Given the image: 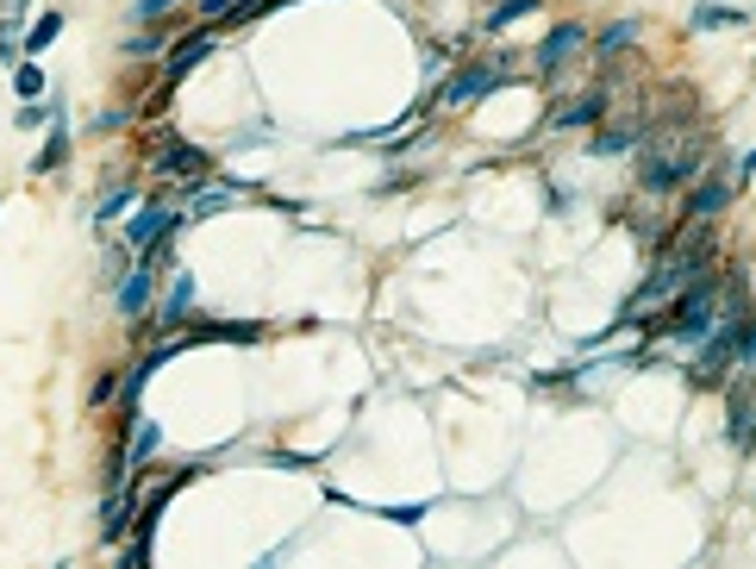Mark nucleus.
Wrapping results in <instances>:
<instances>
[{"instance_id": "f03ea898", "label": "nucleus", "mask_w": 756, "mask_h": 569, "mask_svg": "<svg viewBox=\"0 0 756 569\" xmlns=\"http://www.w3.org/2000/svg\"><path fill=\"white\" fill-rule=\"evenodd\" d=\"M713 319H719V282H713V270H706V275H694L676 300H662L657 319H638V326L644 332H657V338H669L676 351H694L700 338L713 332Z\"/></svg>"}, {"instance_id": "7ed1b4c3", "label": "nucleus", "mask_w": 756, "mask_h": 569, "mask_svg": "<svg viewBox=\"0 0 756 569\" xmlns=\"http://www.w3.org/2000/svg\"><path fill=\"white\" fill-rule=\"evenodd\" d=\"M588 39H594V32H588L582 20H557L538 39V51H532V69H538L544 81H562V76H569V63L588 51Z\"/></svg>"}, {"instance_id": "4be33fe9", "label": "nucleus", "mask_w": 756, "mask_h": 569, "mask_svg": "<svg viewBox=\"0 0 756 569\" xmlns=\"http://www.w3.org/2000/svg\"><path fill=\"white\" fill-rule=\"evenodd\" d=\"M182 7H188V0H132V20L138 25H163L169 13H182Z\"/></svg>"}, {"instance_id": "c756f323", "label": "nucleus", "mask_w": 756, "mask_h": 569, "mask_svg": "<svg viewBox=\"0 0 756 569\" xmlns=\"http://www.w3.org/2000/svg\"><path fill=\"white\" fill-rule=\"evenodd\" d=\"M750 176H756V151L744 157V169H737V182H750Z\"/></svg>"}, {"instance_id": "412c9836", "label": "nucleus", "mask_w": 756, "mask_h": 569, "mask_svg": "<svg viewBox=\"0 0 756 569\" xmlns=\"http://www.w3.org/2000/svg\"><path fill=\"white\" fill-rule=\"evenodd\" d=\"M525 13H538V0H501V7H494V13L482 20V32H506V25L525 20Z\"/></svg>"}, {"instance_id": "1a4fd4ad", "label": "nucleus", "mask_w": 756, "mask_h": 569, "mask_svg": "<svg viewBox=\"0 0 756 569\" xmlns=\"http://www.w3.org/2000/svg\"><path fill=\"white\" fill-rule=\"evenodd\" d=\"M195 295H200V288H195V270H175V275H169V295L151 307V332H156V338H175V332H182V319L195 314Z\"/></svg>"}, {"instance_id": "ddd939ff", "label": "nucleus", "mask_w": 756, "mask_h": 569, "mask_svg": "<svg viewBox=\"0 0 756 569\" xmlns=\"http://www.w3.org/2000/svg\"><path fill=\"white\" fill-rule=\"evenodd\" d=\"M601 113H606V95H601V88L569 95V100H557V113H550V132H582V125H594Z\"/></svg>"}, {"instance_id": "b1692460", "label": "nucleus", "mask_w": 756, "mask_h": 569, "mask_svg": "<svg viewBox=\"0 0 756 569\" xmlns=\"http://www.w3.org/2000/svg\"><path fill=\"white\" fill-rule=\"evenodd\" d=\"M119 51H125V57H156V51H163V39H156V25H144V32H125V39H119Z\"/></svg>"}, {"instance_id": "39448f33", "label": "nucleus", "mask_w": 756, "mask_h": 569, "mask_svg": "<svg viewBox=\"0 0 756 569\" xmlns=\"http://www.w3.org/2000/svg\"><path fill=\"white\" fill-rule=\"evenodd\" d=\"M151 176H163V182H207L213 176V157H207L200 144H188V138L163 132V144H156V157H151Z\"/></svg>"}, {"instance_id": "9b49d317", "label": "nucleus", "mask_w": 756, "mask_h": 569, "mask_svg": "<svg viewBox=\"0 0 756 569\" xmlns=\"http://www.w3.org/2000/svg\"><path fill=\"white\" fill-rule=\"evenodd\" d=\"M244 195H251V182H244V176H207L195 195L182 200V207L200 219V214H219V207H232V200H244Z\"/></svg>"}, {"instance_id": "4468645a", "label": "nucleus", "mask_w": 756, "mask_h": 569, "mask_svg": "<svg viewBox=\"0 0 756 569\" xmlns=\"http://www.w3.org/2000/svg\"><path fill=\"white\" fill-rule=\"evenodd\" d=\"M57 113H51V138H44V151L32 157V176H57L63 163H69V119H63V100H51Z\"/></svg>"}, {"instance_id": "c85d7f7f", "label": "nucleus", "mask_w": 756, "mask_h": 569, "mask_svg": "<svg viewBox=\"0 0 756 569\" xmlns=\"http://www.w3.org/2000/svg\"><path fill=\"white\" fill-rule=\"evenodd\" d=\"M95 125H100V132H119V125H132V113H125V107H113V113H100Z\"/></svg>"}, {"instance_id": "a211bd4d", "label": "nucleus", "mask_w": 756, "mask_h": 569, "mask_svg": "<svg viewBox=\"0 0 756 569\" xmlns=\"http://www.w3.org/2000/svg\"><path fill=\"white\" fill-rule=\"evenodd\" d=\"M57 39H63V13H39V25L25 32V57H44Z\"/></svg>"}, {"instance_id": "f3484780", "label": "nucleus", "mask_w": 756, "mask_h": 569, "mask_svg": "<svg viewBox=\"0 0 756 569\" xmlns=\"http://www.w3.org/2000/svg\"><path fill=\"white\" fill-rule=\"evenodd\" d=\"M638 32H644L638 20H613V25H606V32H594V39H588V44H594L601 57H613V51H625V44H638Z\"/></svg>"}, {"instance_id": "393cba45", "label": "nucleus", "mask_w": 756, "mask_h": 569, "mask_svg": "<svg viewBox=\"0 0 756 569\" xmlns=\"http://www.w3.org/2000/svg\"><path fill=\"white\" fill-rule=\"evenodd\" d=\"M732 375H756V314L744 319V338H737V370Z\"/></svg>"}, {"instance_id": "0eeeda50", "label": "nucleus", "mask_w": 756, "mask_h": 569, "mask_svg": "<svg viewBox=\"0 0 756 569\" xmlns=\"http://www.w3.org/2000/svg\"><path fill=\"white\" fill-rule=\"evenodd\" d=\"M501 81H513L501 69V63H482V57H469V63H457V76L445 81V107H469V100H482V95H494V88H501Z\"/></svg>"}, {"instance_id": "9d476101", "label": "nucleus", "mask_w": 756, "mask_h": 569, "mask_svg": "<svg viewBox=\"0 0 756 569\" xmlns=\"http://www.w3.org/2000/svg\"><path fill=\"white\" fill-rule=\"evenodd\" d=\"M213 44H219V25H213V20H200L188 39H175L169 51H163V81H182L188 69H200V63L213 57Z\"/></svg>"}, {"instance_id": "aec40b11", "label": "nucleus", "mask_w": 756, "mask_h": 569, "mask_svg": "<svg viewBox=\"0 0 756 569\" xmlns=\"http://www.w3.org/2000/svg\"><path fill=\"white\" fill-rule=\"evenodd\" d=\"M638 144H644V125H613V132L594 138V151H601V157H620V151H638Z\"/></svg>"}, {"instance_id": "f8f14e48", "label": "nucleus", "mask_w": 756, "mask_h": 569, "mask_svg": "<svg viewBox=\"0 0 756 569\" xmlns=\"http://www.w3.org/2000/svg\"><path fill=\"white\" fill-rule=\"evenodd\" d=\"M725 207H732V182H700L694 195L681 200V226H713L719 214H725Z\"/></svg>"}, {"instance_id": "a878e982", "label": "nucleus", "mask_w": 756, "mask_h": 569, "mask_svg": "<svg viewBox=\"0 0 756 569\" xmlns=\"http://www.w3.org/2000/svg\"><path fill=\"white\" fill-rule=\"evenodd\" d=\"M51 113H57L51 100H25V107H20V119H13V125H20V132H39V125H51Z\"/></svg>"}, {"instance_id": "6ab92c4d", "label": "nucleus", "mask_w": 756, "mask_h": 569, "mask_svg": "<svg viewBox=\"0 0 756 569\" xmlns=\"http://www.w3.org/2000/svg\"><path fill=\"white\" fill-rule=\"evenodd\" d=\"M13 95H20V100H44V69H39V57H20V63H13Z\"/></svg>"}, {"instance_id": "7c9ffc66", "label": "nucleus", "mask_w": 756, "mask_h": 569, "mask_svg": "<svg viewBox=\"0 0 756 569\" xmlns=\"http://www.w3.org/2000/svg\"><path fill=\"white\" fill-rule=\"evenodd\" d=\"M7 7H25V0H7Z\"/></svg>"}, {"instance_id": "423d86ee", "label": "nucleus", "mask_w": 756, "mask_h": 569, "mask_svg": "<svg viewBox=\"0 0 756 569\" xmlns=\"http://www.w3.org/2000/svg\"><path fill=\"white\" fill-rule=\"evenodd\" d=\"M700 176V151H662V157H644L638 169V188L644 195H676Z\"/></svg>"}, {"instance_id": "5701e85b", "label": "nucleus", "mask_w": 756, "mask_h": 569, "mask_svg": "<svg viewBox=\"0 0 756 569\" xmlns=\"http://www.w3.org/2000/svg\"><path fill=\"white\" fill-rule=\"evenodd\" d=\"M725 25H744L737 7H700L694 13V32H725Z\"/></svg>"}, {"instance_id": "20e7f679", "label": "nucleus", "mask_w": 756, "mask_h": 569, "mask_svg": "<svg viewBox=\"0 0 756 569\" xmlns=\"http://www.w3.org/2000/svg\"><path fill=\"white\" fill-rule=\"evenodd\" d=\"M182 226H195V214H188L182 200H151V207H138V214L125 219V232L119 238H125V251L138 256V251H151L163 232H182Z\"/></svg>"}, {"instance_id": "2eb2a0df", "label": "nucleus", "mask_w": 756, "mask_h": 569, "mask_svg": "<svg viewBox=\"0 0 756 569\" xmlns=\"http://www.w3.org/2000/svg\"><path fill=\"white\" fill-rule=\"evenodd\" d=\"M138 195H144V188H138V176H113V182H107V195L95 200V226H113L125 207H138Z\"/></svg>"}, {"instance_id": "6e6552de", "label": "nucleus", "mask_w": 756, "mask_h": 569, "mask_svg": "<svg viewBox=\"0 0 756 569\" xmlns=\"http://www.w3.org/2000/svg\"><path fill=\"white\" fill-rule=\"evenodd\" d=\"M156 275H163V270H151L144 256H132V270H125V275L113 282V307H119V319H151Z\"/></svg>"}, {"instance_id": "cd10ccee", "label": "nucleus", "mask_w": 756, "mask_h": 569, "mask_svg": "<svg viewBox=\"0 0 756 569\" xmlns=\"http://www.w3.org/2000/svg\"><path fill=\"white\" fill-rule=\"evenodd\" d=\"M232 7H244V0H195V20H213V25H219Z\"/></svg>"}, {"instance_id": "bb28decb", "label": "nucleus", "mask_w": 756, "mask_h": 569, "mask_svg": "<svg viewBox=\"0 0 756 569\" xmlns=\"http://www.w3.org/2000/svg\"><path fill=\"white\" fill-rule=\"evenodd\" d=\"M113 394H119V370H100V375H95V389H88V407H107Z\"/></svg>"}, {"instance_id": "dca6fc26", "label": "nucleus", "mask_w": 756, "mask_h": 569, "mask_svg": "<svg viewBox=\"0 0 756 569\" xmlns=\"http://www.w3.org/2000/svg\"><path fill=\"white\" fill-rule=\"evenodd\" d=\"M156 445H163V433H156V419H144V413H132V445H125V457H132V470H151Z\"/></svg>"}, {"instance_id": "f257e3e1", "label": "nucleus", "mask_w": 756, "mask_h": 569, "mask_svg": "<svg viewBox=\"0 0 756 569\" xmlns=\"http://www.w3.org/2000/svg\"><path fill=\"white\" fill-rule=\"evenodd\" d=\"M706 263H713V244H706V226H688V238H676L669 251L650 263V275L638 282V295L625 300V314L620 319H632V314H644V307H662V300H676L694 275H706Z\"/></svg>"}]
</instances>
